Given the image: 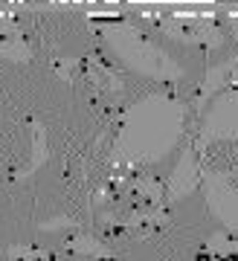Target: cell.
Returning <instances> with one entry per match:
<instances>
[{
    "label": "cell",
    "instance_id": "cell-1",
    "mask_svg": "<svg viewBox=\"0 0 238 261\" xmlns=\"http://www.w3.org/2000/svg\"><path fill=\"white\" fill-rule=\"evenodd\" d=\"M209 166L224 171V168H238V142H215L209 145Z\"/></svg>",
    "mask_w": 238,
    "mask_h": 261
}]
</instances>
